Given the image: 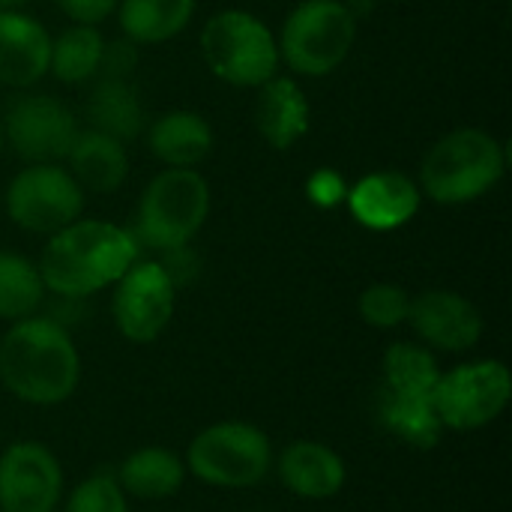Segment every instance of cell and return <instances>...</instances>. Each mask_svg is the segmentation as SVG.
<instances>
[{"label": "cell", "mask_w": 512, "mask_h": 512, "mask_svg": "<svg viewBox=\"0 0 512 512\" xmlns=\"http://www.w3.org/2000/svg\"><path fill=\"white\" fill-rule=\"evenodd\" d=\"M423 192L405 171H372L348 186V210L369 231H396L420 210Z\"/></svg>", "instance_id": "5bb4252c"}, {"label": "cell", "mask_w": 512, "mask_h": 512, "mask_svg": "<svg viewBox=\"0 0 512 512\" xmlns=\"http://www.w3.org/2000/svg\"><path fill=\"white\" fill-rule=\"evenodd\" d=\"M51 33L33 15L0 12V84L3 87H33L48 75Z\"/></svg>", "instance_id": "2e32d148"}, {"label": "cell", "mask_w": 512, "mask_h": 512, "mask_svg": "<svg viewBox=\"0 0 512 512\" xmlns=\"http://www.w3.org/2000/svg\"><path fill=\"white\" fill-rule=\"evenodd\" d=\"M507 144L486 129H453L438 138L420 165V192L435 204L483 198L507 174Z\"/></svg>", "instance_id": "3957f363"}, {"label": "cell", "mask_w": 512, "mask_h": 512, "mask_svg": "<svg viewBox=\"0 0 512 512\" xmlns=\"http://www.w3.org/2000/svg\"><path fill=\"white\" fill-rule=\"evenodd\" d=\"M105 36L93 24H72L51 39L48 72L63 84H84L99 75Z\"/></svg>", "instance_id": "d4e9b609"}, {"label": "cell", "mask_w": 512, "mask_h": 512, "mask_svg": "<svg viewBox=\"0 0 512 512\" xmlns=\"http://www.w3.org/2000/svg\"><path fill=\"white\" fill-rule=\"evenodd\" d=\"M3 147H6V138H3V126H0V153H3Z\"/></svg>", "instance_id": "836d02e7"}, {"label": "cell", "mask_w": 512, "mask_h": 512, "mask_svg": "<svg viewBox=\"0 0 512 512\" xmlns=\"http://www.w3.org/2000/svg\"><path fill=\"white\" fill-rule=\"evenodd\" d=\"M135 261L138 240L132 231L102 219H75L48 234L36 267L54 297L87 300L114 285Z\"/></svg>", "instance_id": "7a4b0ae2"}, {"label": "cell", "mask_w": 512, "mask_h": 512, "mask_svg": "<svg viewBox=\"0 0 512 512\" xmlns=\"http://www.w3.org/2000/svg\"><path fill=\"white\" fill-rule=\"evenodd\" d=\"M210 213V186L195 168H165L141 192L135 240L153 252L192 243Z\"/></svg>", "instance_id": "277c9868"}, {"label": "cell", "mask_w": 512, "mask_h": 512, "mask_svg": "<svg viewBox=\"0 0 512 512\" xmlns=\"http://www.w3.org/2000/svg\"><path fill=\"white\" fill-rule=\"evenodd\" d=\"M381 390L399 396H432L441 366L435 351L417 342H393L381 360Z\"/></svg>", "instance_id": "cb8c5ba5"}, {"label": "cell", "mask_w": 512, "mask_h": 512, "mask_svg": "<svg viewBox=\"0 0 512 512\" xmlns=\"http://www.w3.org/2000/svg\"><path fill=\"white\" fill-rule=\"evenodd\" d=\"M90 129L117 141H132L144 129V105L132 78H99L87 99Z\"/></svg>", "instance_id": "44dd1931"}, {"label": "cell", "mask_w": 512, "mask_h": 512, "mask_svg": "<svg viewBox=\"0 0 512 512\" xmlns=\"http://www.w3.org/2000/svg\"><path fill=\"white\" fill-rule=\"evenodd\" d=\"M147 147L165 168H195L213 150V129L198 111H165L150 123Z\"/></svg>", "instance_id": "d6986e66"}, {"label": "cell", "mask_w": 512, "mask_h": 512, "mask_svg": "<svg viewBox=\"0 0 512 512\" xmlns=\"http://www.w3.org/2000/svg\"><path fill=\"white\" fill-rule=\"evenodd\" d=\"M201 54L210 72L231 87H261L279 69V45L270 27L243 9L216 12L204 24Z\"/></svg>", "instance_id": "52a82bcc"}, {"label": "cell", "mask_w": 512, "mask_h": 512, "mask_svg": "<svg viewBox=\"0 0 512 512\" xmlns=\"http://www.w3.org/2000/svg\"><path fill=\"white\" fill-rule=\"evenodd\" d=\"M306 198L321 210H333L348 198V183L336 168H318L306 180Z\"/></svg>", "instance_id": "f1b7e54d"}, {"label": "cell", "mask_w": 512, "mask_h": 512, "mask_svg": "<svg viewBox=\"0 0 512 512\" xmlns=\"http://www.w3.org/2000/svg\"><path fill=\"white\" fill-rule=\"evenodd\" d=\"M512 378L501 360H471L441 372L432 405L444 429L480 432L492 426L510 405Z\"/></svg>", "instance_id": "ba28073f"}, {"label": "cell", "mask_w": 512, "mask_h": 512, "mask_svg": "<svg viewBox=\"0 0 512 512\" xmlns=\"http://www.w3.org/2000/svg\"><path fill=\"white\" fill-rule=\"evenodd\" d=\"M6 213L30 234H54L81 219L84 189L60 162L27 165L6 186Z\"/></svg>", "instance_id": "9c48e42d"}, {"label": "cell", "mask_w": 512, "mask_h": 512, "mask_svg": "<svg viewBox=\"0 0 512 512\" xmlns=\"http://www.w3.org/2000/svg\"><path fill=\"white\" fill-rule=\"evenodd\" d=\"M72 24H99L105 21L120 0H51Z\"/></svg>", "instance_id": "1f68e13d"}, {"label": "cell", "mask_w": 512, "mask_h": 512, "mask_svg": "<svg viewBox=\"0 0 512 512\" xmlns=\"http://www.w3.org/2000/svg\"><path fill=\"white\" fill-rule=\"evenodd\" d=\"M45 285L39 276V267L18 255V252H0V318L15 324L21 318H30L45 303Z\"/></svg>", "instance_id": "484cf974"}, {"label": "cell", "mask_w": 512, "mask_h": 512, "mask_svg": "<svg viewBox=\"0 0 512 512\" xmlns=\"http://www.w3.org/2000/svg\"><path fill=\"white\" fill-rule=\"evenodd\" d=\"M378 417L384 429L408 447L432 450L435 444H441L444 426L435 414L432 396H399V393L381 390Z\"/></svg>", "instance_id": "603a6c76"}, {"label": "cell", "mask_w": 512, "mask_h": 512, "mask_svg": "<svg viewBox=\"0 0 512 512\" xmlns=\"http://www.w3.org/2000/svg\"><path fill=\"white\" fill-rule=\"evenodd\" d=\"M138 45L129 42L126 36L120 39H105L102 48V63H99V75L96 78H132V72L138 69Z\"/></svg>", "instance_id": "f546056e"}, {"label": "cell", "mask_w": 512, "mask_h": 512, "mask_svg": "<svg viewBox=\"0 0 512 512\" xmlns=\"http://www.w3.org/2000/svg\"><path fill=\"white\" fill-rule=\"evenodd\" d=\"M357 39V15L345 0H303L294 6L276 39L279 60L303 78L336 72Z\"/></svg>", "instance_id": "8992f818"}, {"label": "cell", "mask_w": 512, "mask_h": 512, "mask_svg": "<svg viewBox=\"0 0 512 512\" xmlns=\"http://www.w3.org/2000/svg\"><path fill=\"white\" fill-rule=\"evenodd\" d=\"M63 512H129V498L117 486L114 474L99 471L69 492Z\"/></svg>", "instance_id": "83f0119b"}, {"label": "cell", "mask_w": 512, "mask_h": 512, "mask_svg": "<svg viewBox=\"0 0 512 512\" xmlns=\"http://www.w3.org/2000/svg\"><path fill=\"white\" fill-rule=\"evenodd\" d=\"M63 501L60 459L39 441H15L0 453V512H54Z\"/></svg>", "instance_id": "7c38bea8"}, {"label": "cell", "mask_w": 512, "mask_h": 512, "mask_svg": "<svg viewBox=\"0 0 512 512\" xmlns=\"http://www.w3.org/2000/svg\"><path fill=\"white\" fill-rule=\"evenodd\" d=\"M117 486L135 501L174 498L186 483V462L168 447H141L129 453L114 471Z\"/></svg>", "instance_id": "ffe728a7"}, {"label": "cell", "mask_w": 512, "mask_h": 512, "mask_svg": "<svg viewBox=\"0 0 512 512\" xmlns=\"http://www.w3.org/2000/svg\"><path fill=\"white\" fill-rule=\"evenodd\" d=\"M177 309V288L159 261H135L117 282L111 300V318L117 333L132 345L156 342Z\"/></svg>", "instance_id": "30bf717a"}, {"label": "cell", "mask_w": 512, "mask_h": 512, "mask_svg": "<svg viewBox=\"0 0 512 512\" xmlns=\"http://www.w3.org/2000/svg\"><path fill=\"white\" fill-rule=\"evenodd\" d=\"M159 267L168 273V279L174 282V288L180 291V288H186L189 282H195L198 279V273H201V261H198V255L192 252V246L186 243V246H174V249H165V252H159Z\"/></svg>", "instance_id": "4dcf8cb0"}, {"label": "cell", "mask_w": 512, "mask_h": 512, "mask_svg": "<svg viewBox=\"0 0 512 512\" xmlns=\"http://www.w3.org/2000/svg\"><path fill=\"white\" fill-rule=\"evenodd\" d=\"M417 339L429 351L465 354L483 339V315L480 309L459 291L429 288L411 297L408 321Z\"/></svg>", "instance_id": "4fadbf2b"}, {"label": "cell", "mask_w": 512, "mask_h": 512, "mask_svg": "<svg viewBox=\"0 0 512 512\" xmlns=\"http://www.w3.org/2000/svg\"><path fill=\"white\" fill-rule=\"evenodd\" d=\"M279 483L303 501H330L345 489V459L321 441H291L276 459Z\"/></svg>", "instance_id": "9a60e30c"}, {"label": "cell", "mask_w": 512, "mask_h": 512, "mask_svg": "<svg viewBox=\"0 0 512 512\" xmlns=\"http://www.w3.org/2000/svg\"><path fill=\"white\" fill-rule=\"evenodd\" d=\"M66 165H69V174L78 180L81 189L99 192V195L117 192L129 177L126 144L105 135V132H96L90 126L78 129L75 141L69 144Z\"/></svg>", "instance_id": "e0dca14e"}, {"label": "cell", "mask_w": 512, "mask_h": 512, "mask_svg": "<svg viewBox=\"0 0 512 512\" xmlns=\"http://www.w3.org/2000/svg\"><path fill=\"white\" fill-rule=\"evenodd\" d=\"M255 126L273 150H288L309 132V102L294 78L273 75L267 84H261Z\"/></svg>", "instance_id": "ac0fdd59"}, {"label": "cell", "mask_w": 512, "mask_h": 512, "mask_svg": "<svg viewBox=\"0 0 512 512\" xmlns=\"http://www.w3.org/2000/svg\"><path fill=\"white\" fill-rule=\"evenodd\" d=\"M6 144L27 162H60L78 135L75 114L54 96H18L0 120Z\"/></svg>", "instance_id": "8fae6325"}, {"label": "cell", "mask_w": 512, "mask_h": 512, "mask_svg": "<svg viewBox=\"0 0 512 512\" xmlns=\"http://www.w3.org/2000/svg\"><path fill=\"white\" fill-rule=\"evenodd\" d=\"M120 30L135 45H162L183 33L195 15V0H120Z\"/></svg>", "instance_id": "7402d4cb"}, {"label": "cell", "mask_w": 512, "mask_h": 512, "mask_svg": "<svg viewBox=\"0 0 512 512\" xmlns=\"http://www.w3.org/2000/svg\"><path fill=\"white\" fill-rule=\"evenodd\" d=\"M186 474L216 489H252L273 471V444L246 420L201 429L186 450Z\"/></svg>", "instance_id": "5b68a950"}, {"label": "cell", "mask_w": 512, "mask_h": 512, "mask_svg": "<svg viewBox=\"0 0 512 512\" xmlns=\"http://www.w3.org/2000/svg\"><path fill=\"white\" fill-rule=\"evenodd\" d=\"M0 384L24 405L54 408L81 384V354L63 324L48 315L15 321L0 339Z\"/></svg>", "instance_id": "6da1fadb"}, {"label": "cell", "mask_w": 512, "mask_h": 512, "mask_svg": "<svg viewBox=\"0 0 512 512\" xmlns=\"http://www.w3.org/2000/svg\"><path fill=\"white\" fill-rule=\"evenodd\" d=\"M408 309H411V294L402 285H393V282H375L357 300L360 318L375 330L402 327L408 321Z\"/></svg>", "instance_id": "4316f807"}, {"label": "cell", "mask_w": 512, "mask_h": 512, "mask_svg": "<svg viewBox=\"0 0 512 512\" xmlns=\"http://www.w3.org/2000/svg\"><path fill=\"white\" fill-rule=\"evenodd\" d=\"M30 0H0V12H18V9H24Z\"/></svg>", "instance_id": "d6a6232c"}]
</instances>
